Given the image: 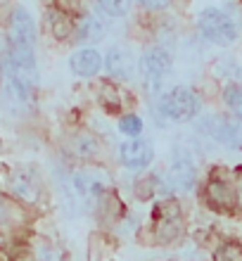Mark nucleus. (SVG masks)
Listing matches in <instances>:
<instances>
[{
	"label": "nucleus",
	"instance_id": "f257e3e1",
	"mask_svg": "<svg viewBox=\"0 0 242 261\" xmlns=\"http://www.w3.org/2000/svg\"><path fill=\"white\" fill-rule=\"evenodd\" d=\"M154 121L159 126H176L195 121L202 110V100L193 86L178 83L154 97Z\"/></svg>",
	"mask_w": 242,
	"mask_h": 261
},
{
	"label": "nucleus",
	"instance_id": "f03ea898",
	"mask_svg": "<svg viewBox=\"0 0 242 261\" xmlns=\"http://www.w3.org/2000/svg\"><path fill=\"white\" fill-rule=\"evenodd\" d=\"M197 31L207 43L219 48H230L240 38V27L221 7H204L197 14Z\"/></svg>",
	"mask_w": 242,
	"mask_h": 261
},
{
	"label": "nucleus",
	"instance_id": "7ed1b4c3",
	"mask_svg": "<svg viewBox=\"0 0 242 261\" xmlns=\"http://www.w3.org/2000/svg\"><path fill=\"white\" fill-rule=\"evenodd\" d=\"M173 60L171 53L164 48V45H147L138 57V74L143 79V86L150 95H159L164 93L166 79L171 74Z\"/></svg>",
	"mask_w": 242,
	"mask_h": 261
},
{
	"label": "nucleus",
	"instance_id": "20e7f679",
	"mask_svg": "<svg viewBox=\"0 0 242 261\" xmlns=\"http://www.w3.org/2000/svg\"><path fill=\"white\" fill-rule=\"evenodd\" d=\"M197 133L226 150H242V119L226 114H207L197 121Z\"/></svg>",
	"mask_w": 242,
	"mask_h": 261
},
{
	"label": "nucleus",
	"instance_id": "39448f33",
	"mask_svg": "<svg viewBox=\"0 0 242 261\" xmlns=\"http://www.w3.org/2000/svg\"><path fill=\"white\" fill-rule=\"evenodd\" d=\"M202 199H204V206L216 214H235L240 206V195H237L235 183L226 178L219 169H214L204 180Z\"/></svg>",
	"mask_w": 242,
	"mask_h": 261
},
{
	"label": "nucleus",
	"instance_id": "423d86ee",
	"mask_svg": "<svg viewBox=\"0 0 242 261\" xmlns=\"http://www.w3.org/2000/svg\"><path fill=\"white\" fill-rule=\"evenodd\" d=\"M150 230L157 242H171L183 233V206L176 197H162L154 202L150 216Z\"/></svg>",
	"mask_w": 242,
	"mask_h": 261
},
{
	"label": "nucleus",
	"instance_id": "0eeeda50",
	"mask_svg": "<svg viewBox=\"0 0 242 261\" xmlns=\"http://www.w3.org/2000/svg\"><path fill=\"white\" fill-rule=\"evenodd\" d=\"M164 178L171 193H193L197 188V162H195L193 150L187 145L173 147L169 171H166Z\"/></svg>",
	"mask_w": 242,
	"mask_h": 261
},
{
	"label": "nucleus",
	"instance_id": "6e6552de",
	"mask_svg": "<svg viewBox=\"0 0 242 261\" xmlns=\"http://www.w3.org/2000/svg\"><path fill=\"white\" fill-rule=\"evenodd\" d=\"M71 186L81 202L95 204L104 193L112 190V173H107L100 166H86L71 173Z\"/></svg>",
	"mask_w": 242,
	"mask_h": 261
},
{
	"label": "nucleus",
	"instance_id": "1a4fd4ad",
	"mask_svg": "<svg viewBox=\"0 0 242 261\" xmlns=\"http://www.w3.org/2000/svg\"><path fill=\"white\" fill-rule=\"evenodd\" d=\"M119 162L128 171H143L154 162V145L147 138H126L119 145Z\"/></svg>",
	"mask_w": 242,
	"mask_h": 261
},
{
	"label": "nucleus",
	"instance_id": "9d476101",
	"mask_svg": "<svg viewBox=\"0 0 242 261\" xmlns=\"http://www.w3.org/2000/svg\"><path fill=\"white\" fill-rule=\"evenodd\" d=\"M97 102L110 117H124L126 112H131L133 97L131 93L117 81V79H104L97 90Z\"/></svg>",
	"mask_w": 242,
	"mask_h": 261
},
{
	"label": "nucleus",
	"instance_id": "9b49d317",
	"mask_svg": "<svg viewBox=\"0 0 242 261\" xmlns=\"http://www.w3.org/2000/svg\"><path fill=\"white\" fill-rule=\"evenodd\" d=\"M104 71L110 74V79L128 81L133 71H136V57H133L131 48H126L121 43H114L104 55Z\"/></svg>",
	"mask_w": 242,
	"mask_h": 261
},
{
	"label": "nucleus",
	"instance_id": "f8f14e48",
	"mask_svg": "<svg viewBox=\"0 0 242 261\" xmlns=\"http://www.w3.org/2000/svg\"><path fill=\"white\" fill-rule=\"evenodd\" d=\"M69 69L78 79H95L104 69V57L95 48H81L69 57Z\"/></svg>",
	"mask_w": 242,
	"mask_h": 261
},
{
	"label": "nucleus",
	"instance_id": "ddd939ff",
	"mask_svg": "<svg viewBox=\"0 0 242 261\" xmlns=\"http://www.w3.org/2000/svg\"><path fill=\"white\" fill-rule=\"evenodd\" d=\"M7 188L14 197H19L21 202H29V204L38 202L41 197V183L36 178V173L31 171H12L7 178Z\"/></svg>",
	"mask_w": 242,
	"mask_h": 261
},
{
	"label": "nucleus",
	"instance_id": "4468645a",
	"mask_svg": "<svg viewBox=\"0 0 242 261\" xmlns=\"http://www.w3.org/2000/svg\"><path fill=\"white\" fill-rule=\"evenodd\" d=\"M10 43L31 45V48L36 45V24L24 7H17L10 17Z\"/></svg>",
	"mask_w": 242,
	"mask_h": 261
},
{
	"label": "nucleus",
	"instance_id": "2eb2a0df",
	"mask_svg": "<svg viewBox=\"0 0 242 261\" xmlns=\"http://www.w3.org/2000/svg\"><path fill=\"white\" fill-rule=\"evenodd\" d=\"M71 150H74L76 157L95 162V159H100L104 154V145L100 140V136L90 133V130H81V133L71 138Z\"/></svg>",
	"mask_w": 242,
	"mask_h": 261
},
{
	"label": "nucleus",
	"instance_id": "dca6fc26",
	"mask_svg": "<svg viewBox=\"0 0 242 261\" xmlns=\"http://www.w3.org/2000/svg\"><path fill=\"white\" fill-rule=\"evenodd\" d=\"M104 36H107V24L95 12H86L81 17V21L76 24L78 43H100Z\"/></svg>",
	"mask_w": 242,
	"mask_h": 261
},
{
	"label": "nucleus",
	"instance_id": "f3484780",
	"mask_svg": "<svg viewBox=\"0 0 242 261\" xmlns=\"http://www.w3.org/2000/svg\"><path fill=\"white\" fill-rule=\"evenodd\" d=\"M48 21H50V31L57 41H69L71 36L76 34V21L74 14L62 10V7H52L48 12Z\"/></svg>",
	"mask_w": 242,
	"mask_h": 261
},
{
	"label": "nucleus",
	"instance_id": "a211bd4d",
	"mask_svg": "<svg viewBox=\"0 0 242 261\" xmlns=\"http://www.w3.org/2000/svg\"><path fill=\"white\" fill-rule=\"evenodd\" d=\"M221 100H223V105L228 107V112L233 117L242 119V86L240 83H235V81L226 83L221 90Z\"/></svg>",
	"mask_w": 242,
	"mask_h": 261
},
{
	"label": "nucleus",
	"instance_id": "6ab92c4d",
	"mask_svg": "<svg viewBox=\"0 0 242 261\" xmlns=\"http://www.w3.org/2000/svg\"><path fill=\"white\" fill-rule=\"evenodd\" d=\"M143 128H145V121L136 112H126L124 117H119V130L126 138H138L143 133Z\"/></svg>",
	"mask_w": 242,
	"mask_h": 261
},
{
	"label": "nucleus",
	"instance_id": "aec40b11",
	"mask_svg": "<svg viewBox=\"0 0 242 261\" xmlns=\"http://www.w3.org/2000/svg\"><path fill=\"white\" fill-rule=\"evenodd\" d=\"M131 3L133 0H95L97 10L104 17H126L131 12Z\"/></svg>",
	"mask_w": 242,
	"mask_h": 261
},
{
	"label": "nucleus",
	"instance_id": "412c9836",
	"mask_svg": "<svg viewBox=\"0 0 242 261\" xmlns=\"http://www.w3.org/2000/svg\"><path fill=\"white\" fill-rule=\"evenodd\" d=\"M214 261H242V242L226 240L214 249Z\"/></svg>",
	"mask_w": 242,
	"mask_h": 261
},
{
	"label": "nucleus",
	"instance_id": "4be33fe9",
	"mask_svg": "<svg viewBox=\"0 0 242 261\" xmlns=\"http://www.w3.org/2000/svg\"><path fill=\"white\" fill-rule=\"evenodd\" d=\"M214 74L219 79H228V81H235L240 79V67L233 57H219L214 62Z\"/></svg>",
	"mask_w": 242,
	"mask_h": 261
},
{
	"label": "nucleus",
	"instance_id": "5701e85b",
	"mask_svg": "<svg viewBox=\"0 0 242 261\" xmlns=\"http://www.w3.org/2000/svg\"><path fill=\"white\" fill-rule=\"evenodd\" d=\"M140 5V10H145V12H162L166 7L171 5L173 0H136Z\"/></svg>",
	"mask_w": 242,
	"mask_h": 261
},
{
	"label": "nucleus",
	"instance_id": "b1692460",
	"mask_svg": "<svg viewBox=\"0 0 242 261\" xmlns=\"http://www.w3.org/2000/svg\"><path fill=\"white\" fill-rule=\"evenodd\" d=\"M235 188H237V195H240V204H242V166H237L235 169Z\"/></svg>",
	"mask_w": 242,
	"mask_h": 261
},
{
	"label": "nucleus",
	"instance_id": "393cba45",
	"mask_svg": "<svg viewBox=\"0 0 242 261\" xmlns=\"http://www.w3.org/2000/svg\"><path fill=\"white\" fill-rule=\"evenodd\" d=\"M7 221V204H5V199L0 197V226Z\"/></svg>",
	"mask_w": 242,
	"mask_h": 261
},
{
	"label": "nucleus",
	"instance_id": "a878e982",
	"mask_svg": "<svg viewBox=\"0 0 242 261\" xmlns=\"http://www.w3.org/2000/svg\"><path fill=\"white\" fill-rule=\"evenodd\" d=\"M0 79H3V62H0Z\"/></svg>",
	"mask_w": 242,
	"mask_h": 261
}]
</instances>
